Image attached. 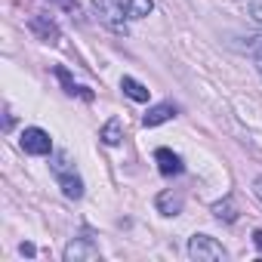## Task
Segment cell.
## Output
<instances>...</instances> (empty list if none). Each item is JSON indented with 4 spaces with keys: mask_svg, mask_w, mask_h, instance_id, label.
Returning a JSON list of instances; mask_svg holds the SVG:
<instances>
[{
    "mask_svg": "<svg viewBox=\"0 0 262 262\" xmlns=\"http://www.w3.org/2000/svg\"><path fill=\"white\" fill-rule=\"evenodd\" d=\"M53 176H56V182H59V188H62L65 198H71V201L83 198V179H80L77 167L71 164L68 151H56L53 155Z\"/></svg>",
    "mask_w": 262,
    "mask_h": 262,
    "instance_id": "6da1fadb",
    "label": "cell"
},
{
    "mask_svg": "<svg viewBox=\"0 0 262 262\" xmlns=\"http://www.w3.org/2000/svg\"><path fill=\"white\" fill-rule=\"evenodd\" d=\"M93 13L114 34H126L129 31L126 28V22H129V16H126V0H93Z\"/></svg>",
    "mask_w": 262,
    "mask_h": 262,
    "instance_id": "7a4b0ae2",
    "label": "cell"
},
{
    "mask_svg": "<svg viewBox=\"0 0 262 262\" xmlns=\"http://www.w3.org/2000/svg\"><path fill=\"white\" fill-rule=\"evenodd\" d=\"M188 256L198 262H219V259H225V247L210 234H194L188 241Z\"/></svg>",
    "mask_w": 262,
    "mask_h": 262,
    "instance_id": "3957f363",
    "label": "cell"
},
{
    "mask_svg": "<svg viewBox=\"0 0 262 262\" xmlns=\"http://www.w3.org/2000/svg\"><path fill=\"white\" fill-rule=\"evenodd\" d=\"M19 142H22V148H25L28 155H34V158H43V155L53 151V139H50L47 129H40V126H28Z\"/></svg>",
    "mask_w": 262,
    "mask_h": 262,
    "instance_id": "277c9868",
    "label": "cell"
},
{
    "mask_svg": "<svg viewBox=\"0 0 262 262\" xmlns=\"http://www.w3.org/2000/svg\"><path fill=\"white\" fill-rule=\"evenodd\" d=\"M28 28H31V34H34L37 40H43V43H59V25H56L50 16H43V13L31 16V19H28Z\"/></svg>",
    "mask_w": 262,
    "mask_h": 262,
    "instance_id": "5b68a950",
    "label": "cell"
},
{
    "mask_svg": "<svg viewBox=\"0 0 262 262\" xmlns=\"http://www.w3.org/2000/svg\"><path fill=\"white\" fill-rule=\"evenodd\" d=\"M99 259V247H93L86 237H77L65 247V262H96Z\"/></svg>",
    "mask_w": 262,
    "mask_h": 262,
    "instance_id": "8992f818",
    "label": "cell"
},
{
    "mask_svg": "<svg viewBox=\"0 0 262 262\" xmlns=\"http://www.w3.org/2000/svg\"><path fill=\"white\" fill-rule=\"evenodd\" d=\"M182 204H185V198H182L179 191H173V188L161 191L158 201H155V207H158L161 216H179V213H182Z\"/></svg>",
    "mask_w": 262,
    "mask_h": 262,
    "instance_id": "52a82bcc",
    "label": "cell"
},
{
    "mask_svg": "<svg viewBox=\"0 0 262 262\" xmlns=\"http://www.w3.org/2000/svg\"><path fill=\"white\" fill-rule=\"evenodd\" d=\"M155 161H158V170L164 173V176H179L185 167H182V158L176 155V151H170V148H158L155 151Z\"/></svg>",
    "mask_w": 262,
    "mask_h": 262,
    "instance_id": "ba28073f",
    "label": "cell"
},
{
    "mask_svg": "<svg viewBox=\"0 0 262 262\" xmlns=\"http://www.w3.org/2000/svg\"><path fill=\"white\" fill-rule=\"evenodd\" d=\"M176 105L173 102H161V105H155V108H148L145 111V117H142V123L145 126H158V123H167V120H173L176 117Z\"/></svg>",
    "mask_w": 262,
    "mask_h": 262,
    "instance_id": "9c48e42d",
    "label": "cell"
},
{
    "mask_svg": "<svg viewBox=\"0 0 262 262\" xmlns=\"http://www.w3.org/2000/svg\"><path fill=\"white\" fill-rule=\"evenodd\" d=\"M99 139H102L105 145H120V139H123V126H120L117 117H111V120L99 129Z\"/></svg>",
    "mask_w": 262,
    "mask_h": 262,
    "instance_id": "30bf717a",
    "label": "cell"
},
{
    "mask_svg": "<svg viewBox=\"0 0 262 262\" xmlns=\"http://www.w3.org/2000/svg\"><path fill=\"white\" fill-rule=\"evenodd\" d=\"M120 90L133 99V102H148V86H142V83L133 80V77H123V80H120Z\"/></svg>",
    "mask_w": 262,
    "mask_h": 262,
    "instance_id": "8fae6325",
    "label": "cell"
},
{
    "mask_svg": "<svg viewBox=\"0 0 262 262\" xmlns=\"http://www.w3.org/2000/svg\"><path fill=\"white\" fill-rule=\"evenodd\" d=\"M213 216H216V219H222V222H234V219H237L234 201H231V198H222V201H216V204H213Z\"/></svg>",
    "mask_w": 262,
    "mask_h": 262,
    "instance_id": "7c38bea8",
    "label": "cell"
},
{
    "mask_svg": "<svg viewBox=\"0 0 262 262\" xmlns=\"http://www.w3.org/2000/svg\"><path fill=\"white\" fill-rule=\"evenodd\" d=\"M155 10V0H126V16L129 19H145Z\"/></svg>",
    "mask_w": 262,
    "mask_h": 262,
    "instance_id": "4fadbf2b",
    "label": "cell"
},
{
    "mask_svg": "<svg viewBox=\"0 0 262 262\" xmlns=\"http://www.w3.org/2000/svg\"><path fill=\"white\" fill-rule=\"evenodd\" d=\"M56 77L62 80V86H65V93H68V96H77V93H80L83 99H90V93H86L83 86H74V80H71V74H68L65 68H56Z\"/></svg>",
    "mask_w": 262,
    "mask_h": 262,
    "instance_id": "5bb4252c",
    "label": "cell"
},
{
    "mask_svg": "<svg viewBox=\"0 0 262 262\" xmlns=\"http://www.w3.org/2000/svg\"><path fill=\"white\" fill-rule=\"evenodd\" d=\"M241 50H247L250 56L262 59V34H253V37H247V43H241Z\"/></svg>",
    "mask_w": 262,
    "mask_h": 262,
    "instance_id": "9a60e30c",
    "label": "cell"
},
{
    "mask_svg": "<svg viewBox=\"0 0 262 262\" xmlns=\"http://www.w3.org/2000/svg\"><path fill=\"white\" fill-rule=\"evenodd\" d=\"M53 4H56V7H62V10H65L71 19H80V16H83V13H80V4H77V0H53Z\"/></svg>",
    "mask_w": 262,
    "mask_h": 262,
    "instance_id": "2e32d148",
    "label": "cell"
},
{
    "mask_svg": "<svg viewBox=\"0 0 262 262\" xmlns=\"http://www.w3.org/2000/svg\"><path fill=\"white\" fill-rule=\"evenodd\" d=\"M250 16L256 22H262V0H250Z\"/></svg>",
    "mask_w": 262,
    "mask_h": 262,
    "instance_id": "e0dca14e",
    "label": "cell"
},
{
    "mask_svg": "<svg viewBox=\"0 0 262 262\" xmlns=\"http://www.w3.org/2000/svg\"><path fill=\"white\" fill-rule=\"evenodd\" d=\"M253 244H256V250L262 253V228H256V231H253Z\"/></svg>",
    "mask_w": 262,
    "mask_h": 262,
    "instance_id": "ac0fdd59",
    "label": "cell"
},
{
    "mask_svg": "<svg viewBox=\"0 0 262 262\" xmlns=\"http://www.w3.org/2000/svg\"><path fill=\"white\" fill-rule=\"evenodd\" d=\"M253 194H256V198H259V204H262V176L253 182Z\"/></svg>",
    "mask_w": 262,
    "mask_h": 262,
    "instance_id": "d6986e66",
    "label": "cell"
},
{
    "mask_svg": "<svg viewBox=\"0 0 262 262\" xmlns=\"http://www.w3.org/2000/svg\"><path fill=\"white\" fill-rule=\"evenodd\" d=\"M19 250H22V253H25V256H34V244H22V247H19Z\"/></svg>",
    "mask_w": 262,
    "mask_h": 262,
    "instance_id": "ffe728a7",
    "label": "cell"
},
{
    "mask_svg": "<svg viewBox=\"0 0 262 262\" xmlns=\"http://www.w3.org/2000/svg\"><path fill=\"white\" fill-rule=\"evenodd\" d=\"M259 74H262V59H259Z\"/></svg>",
    "mask_w": 262,
    "mask_h": 262,
    "instance_id": "44dd1931",
    "label": "cell"
}]
</instances>
